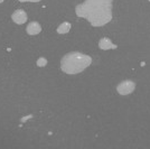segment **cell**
Returning <instances> with one entry per match:
<instances>
[{"instance_id":"10","label":"cell","mask_w":150,"mask_h":149,"mask_svg":"<svg viewBox=\"0 0 150 149\" xmlns=\"http://www.w3.org/2000/svg\"><path fill=\"white\" fill-rule=\"evenodd\" d=\"M19 1H21V2H27V1H30V2H38V1H40V0H19Z\"/></svg>"},{"instance_id":"7","label":"cell","mask_w":150,"mask_h":149,"mask_svg":"<svg viewBox=\"0 0 150 149\" xmlns=\"http://www.w3.org/2000/svg\"><path fill=\"white\" fill-rule=\"evenodd\" d=\"M71 24H69V21H64L62 23L61 25L57 27V33L58 34H67L69 31H71Z\"/></svg>"},{"instance_id":"5","label":"cell","mask_w":150,"mask_h":149,"mask_svg":"<svg viewBox=\"0 0 150 149\" xmlns=\"http://www.w3.org/2000/svg\"><path fill=\"white\" fill-rule=\"evenodd\" d=\"M99 47L102 50H115V48H118V46L115 44H113L112 40L108 37L101 38L100 42H99Z\"/></svg>"},{"instance_id":"4","label":"cell","mask_w":150,"mask_h":149,"mask_svg":"<svg viewBox=\"0 0 150 149\" xmlns=\"http://www.w3.org/2000/svg\"><path fill=\"white\" fill-rule=\"evenodd\" d=\"M13 20L16 23V24H18V25H23V24H25L26 21H27V13H26L25 10H23V9H17V10H15L13 13Z\"/></svg>"},{"instance_id":"8","label":"cell","mask_w":150,"mask_h":149,"mask_svg":"<svg viewBox=\"0 0 150 149\" xmlns=\"http://www.w3.org/2000/svg\"><path fill=\"white\" fill-rule=\"evenodd\" d=\"M46 63H47V61L42 57V58H39V60L37 61V65L38 66H44V65H46Z\"/></svg>"},{"instance_id":"2","label":"cell","mask_w":150,"mask_h":149,"mask_svg":"<svg viewBox=\"0 0 150 149\" xmlns=\"http://www.w3.org/2000/svg\"><path fill=\"white\" fill-rule=\"evenodd\" d=\"M92 64V57L80 52H72L63 56L61 68L66 74H77Z\"/></svg>"},{"instance_id":"11","label":"cell","mask_w":150,"mask_h":149,"mask_svg":"<svg viewBox=\"0 0 150 149\" xmlns=\"http://www.w3.org/2000/svg\"><path fill=\"white\" fill-rule=\"evenodd\" d=\"M2 1H5V0H0V4H1V2H2Z\"/></svg>"},{"instance_id":"1","label":"cell","mask_w":150,"mask_h":149,"mask_svg":"<svg viewBox=\"0 0 150 149\" xmlns=\"http://www.w3.org/2000/svg\"><path fill=\"white\" fill-rule=\"evenodd\" d=\"M79 17H84L94 27H100L108 24L112 19L111 4H101L92 0H86L75 9Z\"/></svg>"},{"instance_id":"6","label":"cell","mask_w":150,"mask_h":149,"mask_svg":"<svg viewBox=\"0 0 150 149\" xmlns=\"http://www.w3.org/2000/svg\"><path fill=\"white\" fill-rule=\"evenodd\" d=\"M26 31L29 35H37L42 31V27H40V25L38 24L37 21H31V23L28 24Z\"/></svg>"},{"instance_id":"9","label":"cell","mask_w":150,"mask_h":149,"mask_svg":"<svg viewBox=\"0 0 150 149\" xmlns=\"http://www.w3.org/2000/svg\"><path fill=\"white\" fill-rule=\"evenodd\" d=\"M92 1L101 2V4H111V2H112V0H92Z\"/></svg>"},{"instance_id":"3","label":"cell","mask_w":150,"mask_h":149,"mask_svg":"<svg viewBox=\"0 0 150 149\" xmlns=\"http://www.w3.org/2000/svg\"><path fill=\"white\" fill-rule=\"evenodd\" d=\"M136 89V83L131 80H125L118 84L117 91L120 95H129L131 94Z\"/></svg>"}]
</instances>
